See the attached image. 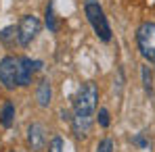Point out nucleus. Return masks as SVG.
<instances>
[{
    "label": "nucleus",
    "mask_w": 155,
    "mask_h": 152,
    "mask_svg": "<svg viewBox=\"0 0 155 152\" xmlns=\"http://www.w3.org/2000/svg\"><path fill=\"white\" fill-rule=\"evenodd\" d=\"M36 100H38V106L40 108H48L52 100V85L46 77H42L36 85Z\"/></svg>",
    "instance_id": "obj_8"
},
{
    "label": "nucleus",
    "mask_w": 155,
    "mask_h": 152,
    "mask_svg": "<svg viewBox=\"0 0 155 152\" xmlns=\"http://www.w3.org/2000/svg\"><path fill=\"white\" fill-rule=\"evenodd\" d=\"M97 104H99V88L94 81H84L74 98V117L71 127L76 138H86L92 127V117L97 115Z\"/></svg>",
    "instance_id": "obj_1"
},
{
    "label": "nucleus",
    "mask_w": 155,
    "mask_h": 152,
    "mask_svg": "<svg viewBox=\"0 0 155 152\" xmlns=\"http://www.w3.org/2000/svg\"><path fill=\"white\" fill-rule=\"evenodd\" d=\"M84 15L92 27L94 36L105 44L111 42V25L107 21V15H105L103 6L99 4V0H84Z\"/></svg>",
    "instance_id": "obj_2"
},
{
    "label": "nucleus",
    "mask_w": 155,
    "mask_h": 152,
    "mask_svg": "<svg viewBox=\"0 0 155 152\" xmlns=\"http://www.w3.org/2000/svg\"><path fill=\"white\" fill-rule=\"evenodd\" d=\"M13 123H15V104L11 100H6L0 108V125L4 129H8V127H13Z\"/></svg>",
    "instance_id": "obj_9"
},
{
    "label": "nucleus",
    "mask_w": 155,
    "mask_h": 152,
    "mask_svg": "<svg viewBox=\"0 0 155 152\" xmlns=\"http://www.w3.org/2000/svg\"><path fill=\"white\" fill-rule=\"evenodd\" d=\"M48 152H65V142L61 135H54L48 144Z\"/></svg>",
    "instance_id": "obj_13"
},
{
    "label": "nucleus",
    "mask_w": 155,
    "mask_h": 152,
    "mask_svg": "<svg viewBox=\"0 0 155 152\" xmlns=\"http://www.w3.org/2000/svg\"><path fill=\"white\" fill-rule=\"evenodd\" d=\"M40 29H42V23H40V19H38L36 15H23L21 21H19V25H17L19 44H21L23 48H27V46L38 38Z\"/></svg>",
    "instance_id": "obj_5"
},
{
    "label": "nucleus",
    "mask_w": 155,
    "mask_h": 152,
    "mask_svg": "<svg viewBox=\"0 0 155 152\" xmlns=\"http://www.w3.org/2000/svg\"><path fill=\"white\" fill-rule=\"evenodd\" d=\"M42 67L40 60H31L29 56H19V71H17V85L27 88L34 79V73Z\"/></svg>",
    "instance_id": "obj_6"
},
{
    "label": "nucleus",
    "mask_w": 155,
    "mask_h": 152,
    "mask_svg": "<svg viewBox=\"0 0 155 152\" xmlns=\"http://www.w3.org/2000/svg\"><path fill=\"white\" fill-rule=\"evenodd\" d=\"M17 71H19V56L6 54L0 58V85L8 92H13L17 85Z\"/></svg>",
    "instance_id": "obj_4"
},
{
    "label": "nucleus",
    "mask_w": 155,
    "mask_h": 152,
    "mask_svg": "<svg viewBox=\"0 0 155 152\" xmlns=\"http://www.w3.org/2000/svg\"><path fill=\"white\" fill-rule=\"evenodd\" d=\"M97 121H99V125L103 127V129H107V127H109V110H107V108H99Z\"/></svg>",
    "instance_id": "obj_15"
},
{
    "label": "nucleus",
    "mask_w": 155,
    "mask_h": 152,
    "mask_svg": "<svg viewBox=\"0 0 155 152\" xmlns=\"http://www.w3.org/2000/svg\"><path fill=\"white\" fill-rule=\"evenodd\" d=\"M27 144L31 152H42L46 148V129L42 123H29L27 127Z\"/></svg>",
    "instance_id": "obj_7"
},
{
    "label": "nucleus",
    "mask_w": 155,
    "mask_h": 152,
    "mask_svg": "<svg viewBox=\"0 0 155 152\" xmlns=\"http://www.w3.org/2000/svg\"><path fill=\"white\" fill-rule=\"evenodd\" d=\"M46 27L48 31H57V21H54V11H52V0L46 4Z\"/></svg>",
    "instance_id": "obj_12"
},
{
    "label": "nucleus",
    "mask_w": 155,
    "mask_h": 152,
    "mask_svg": "<svg viewBox=\"0 0 155 152\" xmlns=\"http://www.w3.org/2000/svg\"><path fill=\"white\" fill-rule=\"evenodd\" d=\"M136 46L145 60L155 63V23L145 21L136 29Z\"/></svg>",
    "instance_id": "obj_3"
},
{
    "label": "nucleus",
    "mask_w": 155,
    "mask_h": 152,
    "mask_svg": "<svg viewBox=\"0 0 155 152\" xmlns=\"http://www.w3.org/2000/svg\"><path fill=\"white\" fill-rule=\"evenodd\" d=\"M140 77H143V88L147 94H153V75L149 71V67H143L140 69Z\"/></svg>",
    "instance_id": "obj_11"
},
{
    "label": "nucleus",
    "mask_w": 155,
    "mask_h": 152,
    "mask_svg": "<svg viewBox=\"0 0 155 152\" xmlns=\"http://www.w3.org/2000/svg\"><path fill=\"white\" fill-rule=\"evenodd\" d=\"M115 150V144H113V140L111 138H105L99 142V146H97V152H113Z\"/></svg>",
    "instance_id": "obj_14"
},
{
    "label": "nucleus",
    "mask_w": 155,
    "mask_h": 152,
    "mask_svg": "<svg viewBox=\"0 0 155 152\" xmlns=\"http://www.w3.org/2000/svg\"><path fill=\"white\" fill-rule=\"evenodd\" d=\"M132 142H134V144H136L138 148H149V140H147V138H145L143 133H136V135L132 138Z\"/></svg>",
    "instance_id": "obj_16"
},
{
    "label": "nucleus",
    "mask_w": 155,
    "mask_h": 152,
    "mask_svg": "<svg viewBox=\"0 0 155 152\" xmlns=\"http://www.w3.org/2000/svg\"><path fill=\"white\" fill-rule=\"evenodd\" d=\"M15 40L19 42L17 27H15V25H8V27H4V29L0 31V42H2L4 46H13V44H15Z\"/></svg>",
    "instance_id": "obj_10"
}]
</instances>
